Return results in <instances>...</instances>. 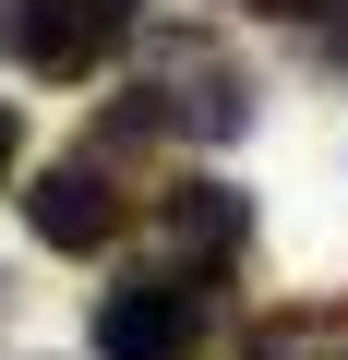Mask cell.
Returning a JSON list of instances; mask_svg holds the SVG:
<instances>
[{"label": "cell", "mask_w": 348, "mask_h": 360, "mask_svg": "<svg viewBox=\"0 0 348 360\" xmlns=\"http://www.w3.org/2000/svg\"><path fill=\"white\" fill-rule=\"evenodd\" d=\"M132 37H144V0H13V13H0V49L25 72H49V84L108 72Z\"/></svg>", "instance_id": "cell-1"}, {"label": "cell", "mask_w": 348, "mask_h": 360, "mask_svg": "<svg viewBox=\"0 0 348 360\" xmlns=\"http://www.w3.org/2000/svg\"><path fill=\"white\" fill-rule=\"evenodd\" d=\"M240 240H252V205L228 180H168V252L181 264H240Z\"/></svg>", "instance_id": "cell-5"}, {"label": "cell", "mask_w": 348, "mask_h": 360, "mask_svg": "<svg viewBox=\"0 0 348 360\" xmlns=\"http://www.w3.org/2000/svg\"><path fill=\"white\" fill-rule=\"evenodd\" d=\"M336 60H348V25H336Z\"/></svg>", "instance_id": "cell-8"}, {"label": "cell", "mask_w": 348, "mask_h": 360, "mask_svg": "<svg viewBox=\"0 0 348 360\" xmlns=\"http://www.w3.org/2000/svg\"><path fill=\"white\" fill-rule=\"evenodd\" d=\"M120 180L96 168V156H60V168H37V193H25V229L49 240V252H108L120 240Z\"/></svg>", "instance_id": "cell-4"}, {"label": "cell", "mask_w": 348, "mask_h": 360, "mask_svg": "<svg viewBox=\"0 0 348 360\" xmlns=\"http://www.w3.org/2000/svg\"><path fill=\"white\" fill-rule=\"evenodd\" d=\"M156 120H181V132H205V144H228V132L252 120V84L228 72L217 37H168V49H156Z\"/></svg>", "instance_id": "cell-3"}, {"label": "cell", "mask_w": 348, "mask_h": 360, "mask_svg": "<svg viewBox=\"0 0 348 360\" xmlns=\"http://www.w3.org/2000/svg\"><path fill=\"white\" fill-rule=\"evenodd\" d=\"M240 13H264V25H324L336 0H240Z\"/></svg>", "instance_id": "cell-6"}, {"label": "cell", "mask_w": 348, "mask_h": 360, "mask_svg": "<svg viewBox=\"0 0 348 360\" xmlns=\"http://www.w3.org/2000/svg\"><path fill=\"white\" fill-rule=\"evenodd\" d=\"M205 348V300L181 276H132L96 300V360H193Z\"/></svg>", "instance_id": "cell-2"}, {"label": "cell", "mask_w": 348, "mask_h": 360, "mask_svg": "<svg viewBox=\"0 0 348 360\" xmlns=\"http://www.w3.org/2000/svg\"><path fill=\"white\" fill-rule=\"evenodd\" d=\"M324 360H348V348H324Z\"/></svg>", "instance_id": "cell-9"}, {"label": "cell", "mask_w": 348, "mask_h": 360, "mask_svg": "<svg viewBox=\"0 0 348 360\" xmlns=\"http://www.w3.org/2000/svg\"><path fill=\"white\" fill-rule=\"evenodd\" d=\"M25 156V120H13V96H0V168H13Z\"/></svg>", "instance_id": "cell-7"}]
</instances>
